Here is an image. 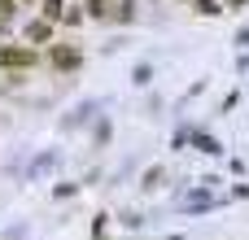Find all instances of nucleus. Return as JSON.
<instances>
[{
    "mask_svg": "<svg viewBox=\"0 0 249 240\" xmlns=\"http://www.w3.org/2000/svg\"><path fill=\"white\" fill-rule=\"evenodd\" d=\"M31 52L26 48H0V66H26Z\"/></svg>",
    "mask_w": 249,
    "mask_h": 240,
    "instance_id": "obj_1",
    "label": "nucleus"
},
{
    "mask_svg": "<svg viewBox=\"0 0 249 240\" xmlns=\"http://www.w3.org/2000/svg\"><path fill=\"white\" fill-rule=\"evenodd\" d=\"M53 61H57L61 70H70V66H79V52H74V48H53Z\"/></svg>",
    "mask_w": 249,
    "mask_h": 240,
    "instance_id": "obj_2",
    "label": "nucleus"
},
{
    "mask_svg": "<svg viewBox=\"0 0 249 240\" xmlns=\"http://www.w3.org/2000/svg\"><path fill=\"white\" fill-rule=\"evenodd\" d=\"M13 9H18L13 0H0V26H9V17H13Z\"/></svg>",
    "mask_w": 249,
    "mask_h": 240,
    "instance_id": "obj_3",
    "label": "nucleus"
}]
</instances>
